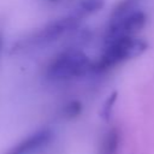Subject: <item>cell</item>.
<instances>
[{
	"label": "cell",
	"mask_w": 154,
	"mask_h": 154,
	"mask_svg": "<svg viewBox=\"0 0 154 154\" xmlns=\"http://www.w3.org/2000/svg\"><path fill=\"white\" fill-rule=\"evenodd\" d=\"M49 1H52V2H58V1H60V0H49Z\"/></svg>",
	"instance_id": "8fae6325"
},
{
	"label": "cell",
	"mask_w": 154,
	"mask_h": 154,
	"mask_svg": "<svg viewBox=\"0 0 154 154\" xmlns=\"http://www.w3.org/2000/svg\"><path fill=\"white\" fill-rule=\"evenodd\" d=\"M81 111H82V105L81 102L73 100V101H70L69 103L65 105L64 109H63V114L65 118L67 119H73L76 117H78L81 114Z\"/></svg>",
	"instance_id": "ba28073f"
},
{
	"label": "cell",
	"mask_w": 154,
	"mask_h": 154,
	"mask_svg": "<svg viewBox=\"0 0 154 154\" xmlns=\"http://www.w3.org/2000/svg\"><path fill=\"white\" fill-rule=\"evenodd\" d=\"M146 20L144 12L140 10L112 17L107 29V40L119 36H135L146 25Z\"/></svg>",
	"instance_id": "3957f363"
},
{
	"label": "cell",
	"mask_w": 154,
	"mask_h": 154,
	"mask_svg": "<svg viewBox=\"0 0 154 154\" xmlns=\"http://www.w3.org/2000/svg\"><path fill=\"white\" fill-rule=\"evenodd\" d=\"M120 142V135L117 129H109L100 143V154H117Z\"/></svg>",
	"instance_id": "8992f818"
},
{
	"label": "cell",
	"mask_w": 154,
	"mask_h": 154,
	"mask_svg": "<svg viewBox=\"0 0 154 154\" xmlns=\"http://www.w3.org/2000/svg\"><path fill=\"white\" fill-rule=\"evenodd\" d=\"M116 99H117V94L113 93L112 95L108 96V99H107L106 102L103 103L102 109H101V114H102V117H103L105 119H108V117H109V114H111V111H112V107H113V105H114V102H116Z\"/></svg>",
	"instance_id": "9c48e42d"
},
{
	"label": "cell",
	"mask_w": 154,
	"mask_h": 154,
	"mask_svg": "<svg viewBox=\"0 0 154 154\" xmlns=\"http://www.w3.org/2000/svg\"><path fill=\"white\" fill-rule=\"evenodd\" d=\"M79 17L76 14L61 17L54 22H51L45 28L41 29V31L36 36V41L41 43H48L59 40L61 36L73 31L78 24H79Z\"/></svg>",
	"instance_id": "277c9868"
},
{
	"label": "cell",
	"mask_w": 154,
	"mask_h": 154,
	"mask_svg": "<svg viewBox=\"0 0 154 154\" xmlns=\"http://www.w3.org/2000/svg\"><path fill=\"white\" fill-rule=\"evenodd\" d=\"M53 138V132L51 129L43 128L40 129L22 141H19L17 144H14L6 154H32L41 148H45Z\"/></svg>",
	"instance_id": "5b68a950"
},
{
	"label": "cell",
	"mask_w": 154,
	"mask_h": 154,
	"mask_svg": "<svg viewBox=\"0 0 154 154\" xmlns=\"http://www.w3.org/2000/svg\"><path fill=\"white\" fill-rule=\"evenodd\" d=\"M147 45L144 41L135 36H119L107 40V46L99 61L93 66L99 71L116 66L128 59L136 58L142 54Z\"/></svg>",
	"instance_id": "7a4b0ae2"
},
{
	"label": "cell",
	"mask_w": 154,
	"mask_h": 154,
	"mask_svg": "<svg viewBox=\"0 0 154 154\" xmlns=\"http://www.w3.org/2000/svg\"><path fill=\"white\" fill-rule=\"evenodd\" d=\"M105 5V0H81L76 6L75 14L79 18L97 12Z\"/></svg>",
	"instance_id": "52a82bcc"
},
{
	"label": "cell",
	"mask_w": 154,
	"mask_h": 154,
	"mask_svg": "<svg viewBox=\"0 0 154 154\" xmlns=\"http://www.w3.org/2000/svg\"><path fill=\"white\" fill-rule=\"evenodd\" d=\"M91 63L88 55L79 49H67L59 53L47 67V77L53 82H65L84 76Z\"/></svg>",
	"instance_id": "6da1fadb"
},
{
	"label": "cell",
	"mask_w": 154,
	"mask_h": 154,
	"mask_svg": "<svg viewBox=\"0 0 154 154\" xmlns=\"http://www.w3.org/2000/svg\"><path fill=\"white\" fill-rule=\"evenodd\" d=\"M1 46H2V38H1V36H0V51H1Z\"/></svg>",
	"instance_id": "30bf717a"
}]
</instances>
